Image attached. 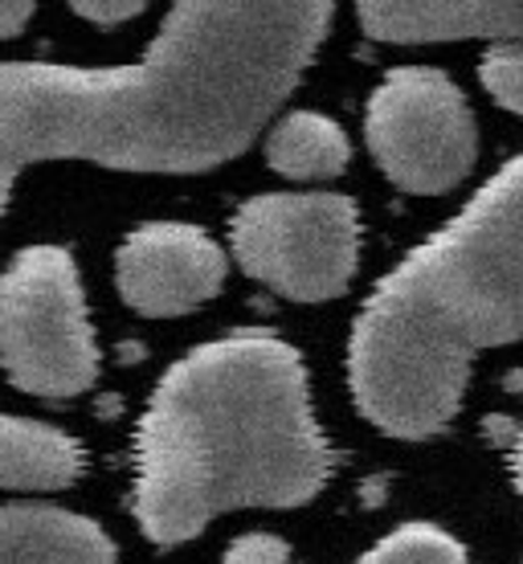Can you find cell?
<instances>
[{
    "instance_id": "obj_1",
    "label": "cell",
    "mask_w": 523,
    "mask_h": 564,
    "mask_svg": "<svg viewBox=\"0 0 523 564\" xmlns=\"http://www.w3.org/2000/svg\"><path fill=\"white\" fill-rule=\"evenodd\" d=\"M327 0H184L135 66H0V217L45 160L123 172H209L291 99L331 29Z\"/></svg>"
},
{
    "instance_id": "obj_2",
    "label": "cell",
    "mask_w": 523,
    "mask_h": 564,
    "mask_svg": "<svg viewBox=\"0 0 523 564\" xmlns=\"http://www.w3.org/2000/svg\"><path fill=\"white\" fill-rule=\"evenodd\" d=\"M331 479L307 368L266 332L200 344L160 377L135 430L131 511L172 549L238 508H298Z\"/></svg>"
},
{
    "instance_id": "obj_3",
    "label": "cell",
    "mask_w": 523,
    "mask_h": 564,
    "mask_svg": "<svg viewBox=\"0 0 523 564\" xmlns=\"http://www.w3.org/2000/svg\"><path fill=\"white\" fill-rule=\"evenodd\" d=\"M523 336V155L381 279L356 315V410L393 437L454 422L482 352Z\"/></svg>"
},
{
    "instance_id": "obj_4",
    "label": "cell",
    "mask_w": 523,
    "mask_h": 564,
    "mask_svg": "<svg viewBox=\"0 0 523 564\" xmlns=\"http://www.w3.org/2000/svg\"><path fill=\"white\" fill-rule=\"evenodd\" d=\"M0 365L33 397H78L99 377L83 282L62 246H29L0 274Z\"/></svg>"
},
{
    "instance_id": "obj_5",
    "label": "cell",
    "mask_w": 523,
    "mask_h": 564,
    "mask_svg": "<svg viewBox=\"0 0 523 564\" xmlns=\"http://www.w3.org/2000/svg\"><path fill=\"white\" fill-rule=\"evenodd\" d=\"M229 250L250 279L295 303L348 291L360 262V209L344 193H262L233 213Z\"/></svg>"
},
{
    "instance_id": "obj_6",
    "label": "cell",
    "mask_w": 523,
    "mask_h": 564,
    "mask_svg": "<svg viewBox=\"0 0 523 564\" xmlns=\"http://www.w3.org/2000/svg\"><path fill=\"white\" fill-rule=\"evenodd\" d=\"M364 140L384 176L413 197L450 193L467 181L479 155V128L467 95L429 66L384 74L368 99Z\"/></svg>"
},
{
    "instance_id": "obj_7",
    "label": "cell",
    "mask_w": 523,
    "mask_h": 564,
    "mask_svg": "<svg viewBox=\"0 0 523 564\" xmlns=\"http://www.w3.org/2000/svg\"><path fill=\"white\" fill-rule=\"evenodd\" d=\"M115 286L140 315H188L226 286V250L197 226L148 221L119 246Z\"/></svg>"
},
{
    "instance_id": "obj_8",
    "label": "cell",
    "mask_w": 523,
    "mask_h": 564,
    "mask_svg": "<svg viewBox=\"0 0 523 564\" xmlns=\"http://www.w3.org/2000/svg\"><path fill=\"white\" fill-rule=\"evenodd\" d=\"M360 29L377 42L393 45H425V42H470L487 37L495 45L523 42V0L520 4H446V0H364Z\"/></svg>"
},
{
    "instance_id": "obj_9",
    "label": "cell",
    "mask_w": 523,
    "mask_h": 564,
    "mask_svg": "<svg viewBox=\"0 0 523 564\" xmlns=\"http://www.w3.org/2000/svg\"><path fill=\"white\" fill-rule=\"evenodd\" d=\"M0 564H119L95 520L45 503L0 508Z\"/></svg>"
},
{
    "instance_id": "obj_10",
    "label": "cell",
    "mask_w": 523,
    "mask_h": 564,
    "mask_svg": "<svg viewBox=\"0 0 523 564\" xmlns=\"http://www.w3.org/2000/svg\"><path fill=\"white\" fill-rule=\"evenodd\" d=\"M83 446L66 430L0 413V487L4 491H66L83 475Z\"/></svg>"
},
{
    "instance_id": "obj_11",
    "label": "cell",
    "mask_w": 523,
    "mask_h": 564,
    "mask_svg": "<svg viewBox=\"0 0 523 564\" xmlns=\"http://www.w3.org/2000/svg\"><path fill=\"white\" fill-rule=\"evenodd\" d=\"M262 152L286 181H331L348 169L352 143L336 119L319 111H291L270 128Z\"/></svg>"
},
{
    "instance_id": "obj_12",
    "label": "cell",
    "mask_w": 523,
    "mask_h": 564,
    "mask_svg": "<svg viewBox=\"0 0 523 564\" xmlns=\"http://www.w3.org/2000/svg\"><path fill=\"white\" fill-rule=\"evenodd\" d=\"M360 564H470L467 549L434 523H405L368 552Z\"/></svg>"
},
{
    "instance_id": "obj_13",
    "label": "cell",
    "mask_w": 523,
    "mask_h": 564,
    "mask_svg": "<svg viewBox=\"0 0 523 564\" xmlns=\"http://www.w3.org/2000/svg\"><path fill=\"white\" fill-rule=\"evenodd\" d=\"M479 83L503 111L523 119V42L491 45L479 62Z\"/></svg>"
},
{
    "instance_id": "obj_14",
    "label": "cell",
    "mask_w": 523,
    "mask_h": 564,
    "mask_svg": "<svg viewBox=\"0 0 523 564\" xmlns=\"http://www.w3.org/2000/svg\"><path fill=\"white\" fill-rule=\"evenodd\" d=\"M226 564H291V549H286V540L270 536V532H250L229 544Z\"/></svg>"
},
{
    "instance_id": "obj_15",
    "label": "cell",
    "mask_w": 523,
    "mask_h": 564,
    "mask_svg": "<svg viewBox=\"0 0 523 564\" xmlns=\"http://www.w3.org/2000/svg\"><path fill=\"white\" fill-rule=\"evenodd\" d=\"M74 13L86 17L90 25L111 29V25H123V21H131V17H140L143 0H78V4H74Z\"/></svg>"
},
{
    "instance_id": "obj_16",
    "label": "cell",
    "mask_w": 523,
    "mask_h": 564,
    "mask_svg": "<svg viewBox=\"0 0 523 564\" xmlns=\"http://www.w3.org/2000/svg\"><path fill=\"white\" fill-rule=\"evenodd\" d=\"M29 17H33V4H29V0H0V42H4V37H17V33L29 25Z\"/></svg>"
},
{
    "instance_id": "obj_17",
    "label": "cell",
    "mask_w": 523,
    "mask_h": 564,
    "mask_svg": "<svg viewBox=\"0 0 523 564\" xmlns=\"http://www.w3.org/2000/svg\"><path fill=\"white\" fill-rule=\"evenodd\" d=\"M511 479H515V491L523 495V430L515 437V451H511Z\"/></svg>"
}]
</instances>
